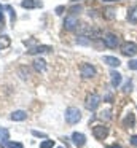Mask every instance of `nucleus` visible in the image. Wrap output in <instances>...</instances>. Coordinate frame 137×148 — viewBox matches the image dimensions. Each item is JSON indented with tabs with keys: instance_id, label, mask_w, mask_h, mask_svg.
<instances>
[{
	"instance_id": "f257e3e1",
	"label": "nucleus",
	"mask_w": 137,
	"mask_h": 148,
	"mask_svg": "<svg viewBox=\"0 0 137 148\" xmlns=\"http://www.w3.org/2000/svg\"><path fill=\"white\" fill-rule=\"evenodd\" d=\"M80 119H81V112L76 107H69L65 110V121L69 124H76Z\"/></svg>"
},
{
	"instance_id": "f03ea898",
	"label": "nucleus",
	"mask_w": 137,
	"mask_h": 148,
	"mask_svg": "<svg viewBox=\"0 0 137 148\" xmlns=\"http://www.w3.org/2000/svg\"><path fill=\"white\" fill-rule=\"evenodd\" d=\"M102 43H104L107 48L115 49L118 45H120V40H118V37L115 35V34L107 32V34H104V35H102Z\"/></svg>"
},
{
	"instance_id": "7ed1b4c3",
	"label": "nucleus",
	"mask_w": 137,
	"mask_h": 148,
	"mask_svg": "<svg viewBox=\"0 0 137 148\" xmlns=\"http://www.w3.org/2000/svg\"><path fill=\"white\" fill-rule=\"evenodd\" d=\"M101 96L99 94H89L88 97H86V102H85V105H86V108L89 110V112H94V110H97V107L101 105Z\"/></svg>"
},
{
	"instance_id": "20e7f679",
	"label": "nucleus",
	"mask_w": 137,
	"mask_h": 148,
	"mask_svg": "<svg viewBox=\"0 0 137 148\" xmlns=\"http://www.w3.org/2000/svg\"><path fill=\"white\" fill-rule=\"evenodd\" d=\"M92 135H94V138H97V140H104V138H107V135H108V127L105 124L92 126Z\"/></svg>"
},
{
	"instance_id": "39448f33",
	"label": "nucleus",
	"mask_w": 137,
	"mask_h": 148,
	"mask_svg": "<svg viewBox=\"0 0 137 148\" xmlns=\"http://www.w3.org/2000/svg\"><path fill=\"white\" fill-rule=\"evenodd\" d=\"M120 49L124 56H127V58H132V56L137 54V45L134 42H124L123 45L120 46Z\"/></svg>"
},
{
	"instance_id": "423d86ee",
	"label": "nucleus",
	"mask_w": 137,
	"mask_h": 148,
	"mask_svg": "<svg viewBox=\"0 0 137 148\" xmlns=\"http://www.w3.org/2000/svg\"><path fill=\"white\" fill-rule=\"evenodd\" d=\"M80 73H81V77L83 78H92V77H96V69H94V65H91V64H88V62H85V64H81L80 65Z\"/></svg>"
},
{
	"instance_id": "0eeeda50",
	"label": "nucleus",
	"mask_w": 137,
	"mask_h": 148,
	"mask_svg": "<svg viewBox=\"0 0 137 148\" xmlns=\"http://www.w3.org/2000/svg\"><path fill=\"white\" fill-rule=\"evenodd\" d=\"M64 29L65 30H75L78 29V18L75 14H69L64 19Z\"/></svg>"
},
{
	"instance_id": "6e6552de",
	"label": "nucleus",
	"mask_w": 137,
	"mask_h": 148,
	"mask_svg": "<svg viewBox=\"0 0 137 148\" xmlns=\"http://www.w3.org/2000/svg\"><path fill=\"white\" fill-rule=\"evenodd\" d=\"M70 138H72L73 145H75V147H78V148L85 147V143H86V135L81 134V132H73Z\"/></svg>"
},
{
	"instance_id": "1a4fd4ad",
	"label": "nucleus",
	"mask_w": 137,
	"mask_h": 148,
	"mask_svg": "<svg viewBox=\"0 0 137 148\" xmlns=\"http://www.w3.org/2000/svg\"><path fill=\"white\" fill-rule=\"evenodd\" d=\"M50 51H53V48L50 45H37L34 48H30L27 53L29 54H45V53H50Z\"/></svg>"
},
{
	"instance_id": "9d476101",
	"label": "nucleus",
	"mask_w": 137,
	"mask_h": 148,
	"mask_svg": "<svg viewBox=\"0 0 137 148\" xmlns=\"http://www.w3.org/2000/svg\"><path fill=\"white\" fill-rule=\"evenodd\" d=\"M21 7L27 8V10H34V8H41L43 7V2H41V0H22Z\"/></svg>"
},
{
	"instance_id": "9b49d317",
	"label": "nucleus",
	"mask_w": 137,
	"mask_h": 148,
	"mask_svg": "<svg viewBox=\"0 0 137 148\" xmlns=\"http://www.w3.org/2000/svg\"><path fill=\"white\" fill-rule=\"evenodd\" d=\"M8 142H10V131L6 127H0V147L6 148Z\"/></svg>"
},
{
	"instance_id": "f8f14e48",
	"label": "nucleus",
	"mask_w": 137,
	"mask_h": 148,
	"mask_svg": "<svg viewBox=\"0 0 137 148\" xmlns=\"http://www.w3.org/2000/svg\"><path fill=\"white\" fill-rule=\"evenodd\" d=\"M10 119L11 121H24V119H27V112H24V110H14L10 115Z\"/></svg>"
},
{
	"instance_id": "ddd939ff",
	"label": "nucleus",
	"mask_w": 137,
	"mask_h": 148,
	"mask_svg": "<svg viewBox=\"0 0 137 148\" xmlns=\"http://www.w3.org/2000/svg\"><path fill=\"white\" fill-rule=\"evenodd\" d=\"M102 61H104V64H107V65H110V67H120L121 65V62H120V59L118 58H115V56H104L102 58Z\"/></svg>"
},
{
	"instance_id": "4468645a",
	"label": "nucleus",
	"mask_w": 137,
	"mask_h": 148,
	"mask_svg": "<svg viewBox=\"0 0 137 148\" xmlns=\"http://www.w3.org/2000/svg\"><path fill=\"white\" fill-rule=\"evenodd\" d=\"M102 16H104V19H107V21H113L115 18H116V10H115L113 7L104 8V11H102Z\"/></svg>"
},
{
	"instance_id": "2eb2a0df",
	"label": "nucleus",
	"mask_w": 137,
	"mask_h": 148,
	"mask_svg": "<svg viewBox=\"0 0 137 148\" xmlns=\"http://www.w3.org/2000/svg\"><path fill=\"white\" fill-rule=\"evenodd\" d=\"M110 77H112V86L113 88H118L121 84V81H123V75L120 73V72H112L110 73Z\"/></svg>"
},
{
	"instance_id": "dca6fc26",
	"label": "nucleus",
	"mask_w": 137,
	"mask_h": 148,
	"mask_svg": "<svg viewBox=\"0 0 137 148\" xmlns=\"http://www.w3.org/2000/svg\"><path fill=\"white\" fill-rule=\"evenodd\" d=\"M127 21L132 24H137V5H134V7H131L129 10H127Z\"/></svg>"
},
{
	"instance_id": "f3484780",
	"label": "nucleus",
	"mask_w": 137,
	"mask_h": 148,
	"mask_svg": "<svg viewBox=\"0 0 137 148\" xmlns=\"http://www.w3.org/2000/svg\"><path fill=\"white\" fill-rule=\"evenodd\" d=\"M123 126H124V127L132 129L134 126H136V116H134L132 113H127L126 118H124V121H123Z\"/></svg>"
},
{
	"instance_id": "a211bd4d",
	"label": "nucleus",
	"mask_w": 137,
	"mask_h": 148,
	"mask_svg": "<svg viewBox=\"0 0 137 148\" xmlns=\"http://www.w3.org/2000/svg\"><path fill=\"white\" fill-rule=\"evenodd\" d=\"M34 69L37 72H45V69H46V62H45L43 59H35L34 61Z\"/></svg>"
},
{
	"instance_id": "6ab92c4d",
	"label": "nucleus",
	"mask_w": 137,
	"mask_h": 148,
	"mask_svg": "<svg viewBox=\"0 0 137 148\" xmlns=\"http://www.w3.org/2000/svg\"><path fill=\"white\" fill-rule=\"evenodd\" d=\"M11 45V38L8 35H0V49H5Z\"/></svg>"
},
{
	"instance_id": "aec40b11",
	"label": "nucleus",
	"mask_w": 137,
	"mask_h": 148,
	"mask_svg": "<svg viewBox=\"0 0 137 148\" xmlns=\"http://www.w3.org/2000/svg\"><path fill=\"white\" fill-rule=\"evenodd\" d=\"M76 43L83 46H88V45H91V38L86 35H80V37H76Z\"/></svg>"
},
{
	"instance_id": "412c9836",
	"label": "nucleus",
	"mask_w": 137,
	"mask_h": 148,
	"mask_svg": "<svg viewBox=\"0 0 137 148\" xmlns=\"http://www.w3.org/2000/svg\"><path fill=\"white\" fill-rule=\"evenodd\" d=\"M54 147V140H50V138H45L40 143V148H53Z\"/></svg>"
},
{
	"instance_id": "4be33fe9",
	"label": "nucleus",
	"mask_w": 137,
	"mask_h": 148,
	"mask_svg": "<svg viewBox=\"0 0 137 148\" xmlns=\"http://www.w3.org/2000/svg\"><path fill=\"white\" fill-rule=\"evenodd\" d=\"M81 10H83L81 5H73V7L69 10V13H70V14H75V16H76L78 13H81Z\"/></svg>"
},
{
	"instance_id": "5701e85b",
	"label": "nucleus",
	"mask_w": 137,
	"mask_h": 148,
	"mask_svg": "<svg viewBox=\"0 0 137 148\" xmlns=\"http://www.w3.org/2000/svg\"><path fill=\"white\" fill-rule=\"evenodd\" d=\"M6 148H24V145L21 142H8L6 143Z\"/></svg>"
},
{
	"instance_id": "b1692460",
	"label": "nucleus",
	"mask_w": 137,
	"mask_h": 148,
	"mask_svg": "<svg viewBox=\"0 0 137 148\" xmlns=\"http://www.w3.org/2000/svg\"><path fill=\"white\" fill-rule=\"evenodd\" d=\"M19 75H21L22 80H25V78H29V70L25 67H21L19 69Z\"/></svg>"
},
{
	"instance_id": "393cba45",
	"label": "nucleus",
	"mask_w": 137,
	"mask_h": 148,
	"mask_svg": "<svg viewBox=\"0 0 137 148\" xmlns=\"http://www.w3.org/2000/svg\"><path fill=\"white\" fill-rule=\"evenodd\" d=\"M127 69L129 70H137V59H131L129 64H127Z\"/></svg>"
},
{
	"instance_id": "a878e982",
	"label": "nucleus",
	"mask_w": 137,
	"mask_h": 148,
	"mask_svg": "<svg viewBox=\"0 0 137 148\" xmlns=\"http://www.w3.org/2000/svg\"><path fill=\"white\" fill-rule=\"evenodd\" d=\"M32 135L34 137H40V138H48V135L45 132H38V131H32Z\"/></svg>"
},
{
	"instance_id": "bb28decb",
	"label": "nucleus",
	"mask_w": 137,
	"mask_h": 148,
	"mask_svg": "<svg viewBox=\"0 0 137 148\" xmlns=\"http://www.w3.org/2000/svg\"><path fill=\"white\" fill-rule=\"evenodd\" d=\"M131 88H132V81L129 80V81L126 83V86H124V89H123V91H124V92H129V91H131Z\"/></svg>"
},
{
	"instance_id": "cd10ccee",
	"label": "nucleus",
	"mask_w": 137,
	"mask_h": 148,
	"mask_svg": "<svg viewBox=\"0 0 137 148\" xmlns=\"http://www.w3.org/2000/svg\"><path fill=\"white\" fill-rule=\"evenodd\" d=\"M129 142H131V145H134V147H137V134H136V135H132V137L129 138Z\"/></svg>"
},
{
	"instance_id": "c85d7f7f",
	"label": "nucleus",
	"mask_w": 137,
	"mask_h": 148,
	"mask_svg": "<svg viewBox=\"0 0 137 148\" xmlns=\"http://www.w3.org/2000/svg\"><path fill=\"white\" fill-rule=\"evenodd\" d=\"M3 21H5V16H3V8L0 5V24H3Z\"/></svg>"
},
{
	"instance_id": "c756f323",
	"label": "nucleus",
	"mask_w": 137,
	"mask_h": 148,
	"mask_svg": "<svg viewBox=\"0 0 137 148\" xmlns=\"http://www.w3.org/2000/svg\"><path fill=\"white\" fill-rule=\"evenodd\" d=\"M64 10H65L64 7H57V8H56V13H57V14H62V11H64Z\"/></svg>"
},
{
	"instance_id": "7c9ffc66",
	"label": "nucleus",
	"mask_w": 137,
	"mask_h": 148,
	"mask_svg": "<svg viewBox=\"0 0 137 148\" xmlns=\"http://www.w3.org/2000/svg\"><path fill=\"white\" fill-rule=\"evenodd\" d=\"M108 148H121V147H120V145H116V143H113L112 147H108Z\"/></svg>"
},
{
	"instance_id": "2f4dec72",
	"label": "nucleus",
	"mask_w": 137,
	"mask_h": 148,
	"mask_svg": "<svg viewBox=\"0 0 137 148\" xmlns=\"http://www.w3.org/2000/svg\"><path fill=\"white\" fill-rule=\"evenodd\" d=\"M102 2H118V0H102Z\"/></svg>"
}]
</instances>
